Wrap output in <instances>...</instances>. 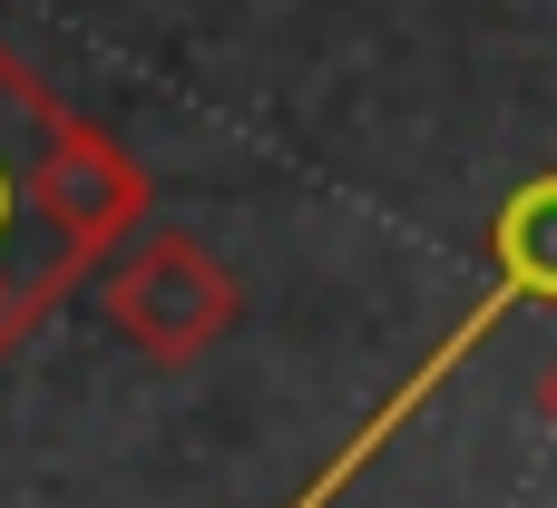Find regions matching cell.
I'll return each mask as SVG.
<instances>
[{
	"mask_svg": "<svg viewBox=\"0 0 557 508\" xmlns=\"http://www.w3.org/2000/svg\"><path fill=\"white\" fill-rule=\"evenodd\" d=\"M529 303H557V166H548V176H529V186L490 215V294H480V303L450 323V343H441V352H431V362H421V372H411V382L362 421V441L304 480V499H294V508H333L362 470H372V460H382V441H392L401 421H421V411L441 401V382H450V372H460V362H470L509 313H529Z\"/></svg>",
	"mask_w": 557,
	"mask_h": 508,
	"instance_id": "1",
	"label": "cell"
},
{
	"mask_svg": "<svg viewBox=\"0 0 557 508\" xmlns=\"http://www.w3.org/2000/svg\"><path fill=\"white\" fill-rule=\"evenodd\" d=\"M59 98L10 59V39H0V352L88 274L69 245H59V225H49V206H39V166H49V137H59Z\"/></svg>",
	"mask_w": 557,
	"mask_h": 508,
	"instance_id": "2",
	"label": "cell"
},
{
	"mask_svg": "<svg viewBox=\"0 0 557 508\" xmlns=\"http://www.w3.org/2000/svg\"><path fill=\"white\" fill-rule=\"evenodd\" d=\"M98 303H108V323H117L147 362H166V372L206 362V352L235 333V274H225L215 245H196L186 225H137V235L108 255Z\"/></svg>",
	"mask_w": 557,
	"mask_h": 508,
	"instance_id": "3",
	"label": "cell"
},
{
	"mask_svg": "<svg viewBox=\"0 0 557 508\" xmlns=\"http://www.w3.org/2000/svg\"><path fill=\"white\" fill-rule=\"evenodd\" d=\"M539 421H548V431H557V362H548V372H539Z\"/></svg>",
	"mask_w": 557,
	"mask_h": 508,
	"instance_id": "4",
	"label": "cell"
}]
</instances>
